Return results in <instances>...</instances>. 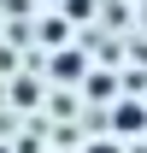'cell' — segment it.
I'll return each mask as SVG.
<instances>
[{"label":"cell","instance_id":"obj_1","mask_svg":"<svg viewBox=\"0 0 147 153\" xmlns=\"http://www.w3.org/2000/svg\"><path fill=\"white\" fill-rule=\"evenodd\" d=\"M106 130L118 135V141H124V135H141V130H147V106L129 100V94H112V100H106Z\"/></svg>","mask_w":147,"mask_h":153},{"label":"cell","instance_id":"obj_2","mask_svg":"<svg viewBox=\"0 0 147 153\" xmlns=\"http://www.w3.org/2000/svg\"><path fill=\"white\" fill-rule=\"evenodd\" d=\"M47 71H53V82H82L88 53H82V47H71V41H59V47H53V59H47Z\"/></svg>","mask_w":147,"mask_h":153},{"label":"cell","instance_id":"obj_3","mask_svg":"<svg viewBox=\"0 0 147 153\" xmlns=\"http://www.w3.org/2000/svg\"><path fill=\"white\" fill-rule=\"evenodd\" d=\"M82 82H88V100H112L118 94V82H112L106 71H82Z\"/></svg>","mask_w":147,"mask_h":153},{"label":"cell","instance_id":"obj_4","mask_svg":"<svg viewBox=\"0 0 147 153\" xmlns=\"http://www.w3.org/2000/svg\"><path fill=\"white\" fill-rule=\"evenodd\" d=\"M41 41H47V47L71 41V18H65V12H59V18H47V24H41Z\"/></svg>","mask_w":147,"mask_h":153},{"label":"cell","instance_id":"obj_5","mask_svg":"<svg viewBox=\"0 0 147 153\" xmlns=\"http://www.w3.org/2000/svg\"><path fill=\"white\" fill-rule=\"evenodd\" d=\"M12 100H18V106H36L41 88H36V82H12Z\"/></svg>","mask_w":147,"mask_h":153},{"label":"cell","instance_id":"obj_6","mask_svg":"<svg viewBox=\"0 0 147 153\" xmlns=\"http://www.w3.org/2000/svg\"><path fill=\"white\" fill-rule=\"evenodd\" d=\"M82 153H124V147H118V135H100V141H88Z\"/></svg>","mask_w":147,"mask_h":153},{"label":"cell","instance_id":"obj_7","mask_svg":"<svg viewBox=\"0 0 147 153\" xmlns=\"http://www.w3.org/2000/svg\"><path fill=\"white\" fill-rule=\"evenodd\" d=\"M141 24H147V0H141Z\"/></svg>","mask_w":147,"mask_h":153},{"label":"cell","instance_id":"obj_8","mask_svg":"<svg viewBox=\"0 0 147 153\" xmlns=\"http://www.w3.org/2000/svg\"><path fill=\"white\" fill-rule=\"evenodd\" d=\"M0 153H12V147H0Z\"/></svg>","mask_w":147,"mask_h":153}]
</instances>
